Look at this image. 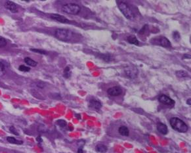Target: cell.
I'll return each instance as SVG.
<instances>
[{
	"label": "cell",
	"mask_w": 191,
	"mask_h": 153,
	"mask_svg": "<svg viewBox=\"0 0 191 153\" xmlns=\"http://www.w3.org/2000/svg\"><path fill=\"white\" fill-rule=\"evenodd\" d=\"M171 126L173 129L180 133H185L189 130L188 126L182 120L178 118H172L169 120Z\"/></svg>",
	"instance_id": "1"
},
{
	"label": "cell",
	"mask_w": 191,
	"mask_h": 153,
	"mask_svg": "<svg viewBox=\"0 0 191 153\" xmlns=\"http://www.w3.org/2000/svg\"><path fill=\"white\" fill-rule=\"evenodd\" d=\"M55 37L61 41H68L72 38L73 36V33L69 30L58 28L57 29L55 32Z\"/></svg>",
	"instance_id": "2"
},
{
	"label": "cell",
	"mask_w": 191,
	"mask_h": 153,
	"mask_svg": "<svg viewBox=\"0 0 191 153\" xmlns=\"http://www.w3.org/2000/svg\"><path fill=\"white\" fill-rule=\"evenodd\" d=\"M117 6H118L120 11L122 13V14H124V16L126 18L129 20H132L134 18V14L133 11H131L130 7L127 6V3L123 2H118V4H117Z\"/></svg>",
	"instance_id": "3"
},
{
	"label": "cell",
	"mask_w": 191,
	"mask_h": 153,
	"mask_svg": "<svg viewBox=\"0 0 191 153\" xmlns=\"http://www.w3.org/2000/svg\"><path fill=\"white\" fill-rule=\"evenodd\" d=\"M62 11L67 14L75 15V14L80 13L81 7L76 3H67L62 6Z\"/></svg>",
	"instance_id": "4"
},
{
	"label": "cell",
	"mask_w": 191,
	"mask_h": 153,
	"mask_svg": "<svg viewBox=\"0 0 191 153\" xmlns=\"http://www.w3.org/2000/svg\"><path fill=\"white\" fill-rule=\"evenodd\" d=\"M150 42L154 44V45L160 46L166 48H169L171 47V44L169 39L164 36H158L156 38H154L153 39H151Z\"/></svg>",
	"instance_id": "5"
},
{
	"label": "cell",
	"mask_w": 191,
	"mask_h": 153,
	"mask_svg": "<svg viewBox=\"0 0 191 153\" xmlns=\"http://www.w3.org/2000/svg\"><path fill=\"white\" fill-rule=\"evenodd\" d=\"M124 70L126 76L129 78H135L137 76L138 70L135 66H127Z\"/></svg>",
	"instance_id": "6"
},
{
	"label": "cell",
	"mask_w": 191,
	"mask_h": 153,
	"mask_svg": "<svg viewBox=\"0 0 191 153\" xmlns=\"http://www.w3.org/2000/svg\"><path fill=\"white\" fill-rule=\"evenodd\" d=\"M158 101L161 104H164L165 105H168L170 107H173L175 105V101L172 99H171L169 97L165 95H161L158 97Z\"/></svg>",
	"instance_id": "7"
},
{
	"label": "cell",
	"mask_w": 191,
	"mask_h": 153,
	"mask_svg": "<svg viewBox=\"0 0 191 153\" xmlns=\"http://www.w3.org/2000/svg\"><path fill=\"white\" fill-rule=\"evenodd\" d=\"M107 93L109 95L112 97L118 96L122 93V89L119 86L112 87L107 90Z\"/></svg>",
	"instance_id": "8"
},
{
	"label": "cell",
	"mask_w": 191,
	"mask_h": 153,
	"mask_svg": "<svg viewBox=\"0 0 191 153\" xmlns=\"http://www.w3.org/2000/svg\"><path fill=\"white\" fill-rule=\"evenodd\" d=\"M5 7H6L7 9L9 10V11L13 13H17L18 11L17 4L11 1H7L5 3Z\"/></svg>",
	"instance_id": "9"
},
{
	"label": "cell",
	"mask_w": 191,
	"mask_h": 153,
	"mask_svg": "<svg viewBox=\"0 0 191 153\" xmlns=\"http://www.w3.org/2000/svg\"><path fill=\"white\" fill-rule=\"evenodd\" d=\"M51 18H53V20H55V21H57L61 22V23L70 22L69 20H68V18H66L65 17L61 15V14H51Z\"/></svg>",
	"instance_id": "10"
},
{
	"label": "cell",
	"mask_w": 191,
	"mask_h": 153,
	"mask_svg": "<svg viewBox=\"0 0 191 153\" xmlns=\"http://www.w3.org/2000/svg\"><path fill=\"white\" fill-rule=\"evenodd\" d=\"M90 107L93 108V109H95L96 111H99L101 107H102V104L101 103L96 99H91L90 101Z\"/></svg>",
	"instance_id": "11"
},
{
	"label": "cell",
	"mask_w": 191,
	"mask_h": 153,
	"mask_svg": "<svg viewBox=\"0 0 191 153\" xmlns=\"http://www.w3.org/2000/svg\"><path fill=\"white\" fill-rule=\"evenodd\" d=\"M157 130L160 133V134L163 135L168 134V127L166 125H165L163 123H158L157 124Z\"/></svg>",
	"instance_id": "12"
},
{
	"label": "cell",
	"mask_w": 191,
	"mask_h": 153,
	"mask_svg": "<svg viewBox=\"0 0 191 153\" xmlns=\"http://www.w3.org/2000/svg\"><path fill=\"white\" fill-rule=\"evenodd\" d=\"M127 41L129 43L133 44V45H135V46H139V42L137 39V38H136L135 36H133V35H131L127 37Z\"/></svg>",
	"instance_id": "13"
},
{
	"label": "cell",
	"mask_w": 191,
	"mask_h": 153,
	"mask_svg": "<svg viewBox=\"0 0 191 153\" xmlns=\"http://www.w3.org/2000/svg\"><path fill=\"white\" fill-rule=\"evenodd\" d=\"M118 132L120 133V134L122 136H128L129 134V129L126 126H120L119 127Z\"/></svg>",
	"instance_id": "14"
},
{
	"label": "cell",
	"mask_w": 191,
	"mask_h": 153,
	"mask_svg": "<svg viewBox=\"0 0 191 153\" xmlns=\"http://www.w3.org/2000/svg\"><path fill=\"white\" fill-rule=\"evenodd\" d=\"M24 62H26V65H28V66H30L34 67V66H36L38 65V62H36L35 61H34L33 59H32L30 57H26L24 59Z\"/></svg>",
	"instance_id": "15"
},
{
	"label": "cell",
	"mask_w": 191,
	"mask_h": 153,
	"mask_svg": "<svg viewBox=\"0 0 191 153\" xmlns=\"http://www.w3.org/2000/svg\"><path fill=\"white\" fill-rule=\"evenodd\" d=\"M95 150L97 152H99L101 153H105L107 151L108 148L103 144H99L95 147Z\"/></svg>",
	"instance_id": "16"
},
{
	"label": "cell",
	"mask_w": 191,
	"mask_h": 153,
	"mask_svg": "<svg viewBox=\"0 0 191 153\" xmlns=\"http://www.w3.org/2000/svg\"><path fill=\"white\" fill-rule=\"evenodd\" d=\"M7 141L10 143L12 144H16V145H21L23 143V142L22 141H19L17 140V139H15L14 137H7Z\"/></svg>",
	"instance_id": "17"
},
{
	"label": "cell",
	"mask_w": 191,
	"mask_h": 153,
	"mask_svg": "<svg viewBox=\"0 0 191 153\" xmlns=\"http://www.w3.org/2000/svg\"><path fill=\"white\" fill-rule=\"evenodd\" d=\"M176 76H177L179 78H185L189 77V74L184 70H178L176 72Z\"/></svg>",
	"instance_id": "18"
},
{
	"label": "cell",
	"mask_w": 191,
	"mask_h": 153,
	"mask_svg": "<svg viewBox=\"0 0 191 153\" xmlns=\"http://www.w3.org/2000/svg\"><path fill=\"white\" fill-rule=\"evenodd\" d=\"M71 71H70V67L69 66H66L65 70H64V74H63V76L64 77H65L66 78H70L71 76Z\"/></svg>",
	"instance_id": "19"
},
{
	"label": "cell",
	"mask_w": 191,
	"mask_h": 153,
	"mask_svg": "<svg viewBox=\"0 0 191 153\" xmlns=\"http://www.w3.org/2000/svg\"><path fill=\"white\" fill-rule=\"evenodd\" d=\"M30 51L34 52V53H40V54H43V55H46V54H47V52L46 51H44V50H42V49H30Z\"/></svg>",
	"instance_id": "20"
},
{
	"label": "cell",
	"mask_w": 191,
	"mask_h": 153,
	"mask_svg": "<svg viewBox=\"0 0 191 153\" xmlns=\"http://www.w3.org/2000/svg\"><path fill=\"white\" fill-rule=\"evenodd\" d=\"M18 70L22 71V72H29L30 70V68L28 67V66H26L25 65H22L21 66H19Z\"/></svg>",
	"instance_id": "21"
},
{
	"label": "cell",
	"mask_w": 191,
	"mask_h": 153,
	"mask_svg": "<svg viewBox=\"0 0 191 153\" xmlns=\"http://www.w3.org/2000/svg\"><path fill=\"white\" fill-rule=\"evenodd\" d=\"M7 42L6 41V39H5L4 38L0 36V48L6 47L7 45Z\"/></svg>",
	"instance_id": "22"
},
{
	"label": "cell",
	"mask_w": 191,
	"mask_h": 153,
	"mask_svg": "<svg viewBox=\"0 0 191 153\" xmlns=\"http://www.w3.org/2000/svg\"><path fill=\"white\" fill-rule=\"evenodd\" d=\"M173 38L175 39L176 42H178L179 39H181L180 34L177 31H174L173 32Z\"/></svg>",
	"instance_id": "23"
},
{
	"label": "cell",
	"mask_w": 191,
	"mask_h": 153,
	"mask_svg": "<svg viewBox=\"0 0 191 153\" xmlns=\"http://www.w3.org/2000/svg\"><path fill=\"white\" fill-rule=\"evenodd\" d=\"M57 124L58 126H59L60 127H65L67 125L66 122L65 120H57Z\"/></svg>",
	"instance_id": "24"
},
{
	"label": "cell",
	"mask_w": 191,
	"mask_h": 153,
	"mask_svg": "<svg viewBox=\"0 0 191 153\" xmlns=\"http://www.w3.org/2000/svg\"><path fill=\"white\" fill-rule=\"evenodd\" d=\"M6 73V68H5V66L2 62H0V76H2Z\"/></svg>",
	"instance_id": "25"
},
{
	"label": "cell",
	"mask_w": 191,
	"mask_h": 153,
	"mask_svg": "<svg viewBox=\"0 0 191 153\" xmlns=\"http://www.w3.org/2000/svg\"><path fill=\"white\" fill-rule=\"evenodd\" d=\"M9 130H10L11 133H12L13 134L15 135H19V134L18 133L17 130H16V128L14 127V126H11L10 127H9Z\"/></svg>",
	"instance_id": "26"
},
{
	"label": "cell",
	"mask_w": 191,
	"mask_h": 153,
	"mask_svg": "<svg viewBox=\"0 0 191 153\" xmlns=\"http://www.w3.org/2000/svg\"><path fill=\"white\" fill-rule=\"evenodd\" d=\"M78 153H84V151H83L82 147H80L78 150Z\"/></svg>",
	"instance_id": "27"
},
{
	"label": "cell",
	"mask_w": 191,
	"mask_h": 153,
	"mask_svg": "<svg viewBox=\"0 0 191 153\" xmlns=\"http://www.w3.org/2000/svg\"><path fill=\"white\" fill-rule=\"evenodd\" d=\"M36 140L38 141V142H42V137H41V136H38L37 138H36Z\"/></svg>",
	"instance_id": "28"
},
{
	"label": "cell",
	"mask_w": 191,
	"mask_h": 153,
	"mask_svg": "<svg viewBox=\"0 0 191 153\" xmlns=\"http://www.w3.org/2000/svg\"><path fill=\"white\" fill-rule=\"evenodd\" d=\"M183 58H190V55H184Z\"/></svg>",
	"instance_id": "29"
},
{
	"label": "cell",
	"mask_w": 191,
	"mask_h": 153,
	"mask_svg": "<svg viewBox=\"0 0 191 153\" xmlns=\"http://www.w3.org/2000/svg\"><path fill=\"white\" fill-rule=\"evenodd\" d=\"M187 105H191V99H189L187 101Z\"/></svg>",
	"instance_id": "30"
}]
</instances>
